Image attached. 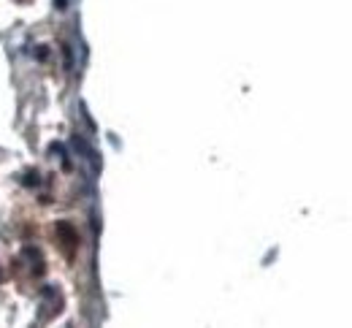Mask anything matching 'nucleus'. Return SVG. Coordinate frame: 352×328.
<instances>
[{
	"mask_svg": "<svg viewBox=\"0 0 352 328\" xmlns=\"http://www.w3.org/2000/svg\"><path fill=\"white\" fill-rule=\"evenodd\" d=\"M57 3V8H65V0H54Z\"/></svg>",
	"mask_w": 352,
	"mask_h": 328,
	"instance_id": "nucleus-1",
	"label": "nucleus"
}]
</instances>
